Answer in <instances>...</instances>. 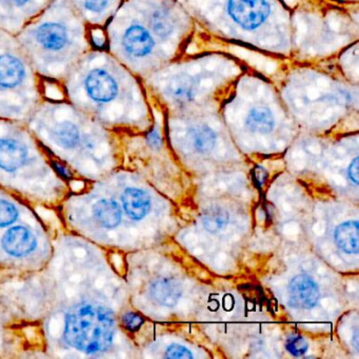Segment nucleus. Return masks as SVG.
I'll list each match as a JSON object with an SVG mask.
<instances>
[{
	"instance_id": "1",
	"label": "nucleus",
	"mask_w": 359,
	"mask_h": 359,
	"mask_svg": "<svg viewBox=\"0 0 359 359\" xmlns=\"http://www.w3.org/2000/svg\"><path fill=\"white\" fill-rule=\"evenodd\" d=\"M171 0H126L106 26L108 51L140 81L161 70V45L174 43L186 24Z\"/></svg>"
},
{
	"instance_id": "2",
	"label": "nucleus",
	"mask_w": 359,
	"mask_h": 359,
	"mask_svg": "<svg viewBox=\"0 0 359 359\" xmlns=\"http://www.w3.org/2000/svg\"><path fill=\"white\" fill-rule=\"evenodd\" d=\"M60 87L75 108L102 119L132 114L146 98L142 81L108 50H90Z\"/></svg>"
},
{
	"instance_id": "3",
	"label": "nucleus",
	"mask_w": 359,
	"mask_h": 359,
	"mask_svg": "<svg viewBox=\"0 0 359 359\" xmlns=\"http://www.w3.org/2000/svg\"><path fill=\"white\" fill-rule=\"evenodd\" d=\"M16 37L37 74L57 86L81 58L93 49L89 26L70 0H51Z\"/></svg>"
},
{
	"instance_id": "4",
	"label": "nucleus",
	"mask_w": 359,
	"mask_h": 359,
	"mask_svg": "<svg viewBox=\"0 0 359 359\" xmlns=\"http://www.w3.org/2000/svg\"><path fill=\"white\" fill-rule=\"evenodd\" d=\"M45 97V81L18 37L0 29V117L31 116Z\"/></svg>"
},
{
	"instance_id": "5",
	"label": "nucleus",
	"mask_w": 359,
	"mask_h": 359,
	"mask_svg": "<svg viewBox=\"0 0 359 359\" xmlns=\"http://www.w3.org/2000/svg\"><path fill=\"white\" fill-rule=\"evenodd\" d=\"M114 332L113 313L100 304H79L67 313L65 339L88 354L107 350Z\"/></svg>"
},
{
	"instance_id": "6",
	"label": "nucleus",
	"mask_w": 359,
	"mask_h": 359,
	"mask_svg": "<svg viewBox=\"0 0 359 359\" xmlns=\"http://www.w3.org/2000/svg\"><path fill=\"white\" fill-rule=\"evenodd\" d=\"M222 12L232 27L247 34H256L266 28L272 18L271 0H224Z\"/></svg>"
},
{
	"instance_id": "7",
	"label": "nucleus",
	"mask_w": 359,
	"mask_h": 359,
	"mask_svg": "<svg viewBox=\"0 0 359 359\" xmlns=\"http://www.w3.org/2000/svg\"><path fill=\"white\" fill-rule=\"evenodd\" d=\"M51 0H0V29L20 33L49 5Z\"/></svg>"
},
{
	"instance_id": "8",
	"label": "nucleus",
	"mask_w": 359,
	"mask_h": 359,
	"mask_svg": "<svg viewBox=\"0 0 359 359\" xmlns=\"http://www.w3.org/2000/svg\"><path fill=\"white\" fill-rule=\"evenodd\" d=\"M74 9L89 27L106 28L123 0H70Z\"/></svg>"
},
{
	"instance_id": "9",
	"label": "nucleus",
	"mask_w": 359,
	"mask_h": 359,
	"mask_svg": "<svg viewBox=\"0 0 359 359\" xmlns=\"http://www.w3.org/2000/svg\"><path fill=\"white\" fill-rule=\"evenodd\" d=\"M287 295L290 306L297 310H309L318 302V285L309 275H296L287 285Z\"/></svg>"
},
{
	"instance_id": "10",
	"label": "nucleus",
	"mask_w": 359,
	"mask_h": 359,
	"mask_svg": "<svg viewBox=\"0 0 359 359\" xmlns=\"http://www.w3.org/2000/svg\"><path fill=\"white\" fill-rule=\"evenodd\" d=\"M28 157L26 144L16 137H0V168L14 171L24 165Z\"/></svg>"
},
{
	"instance_id": "11",
	"label": "nucleus",
	"mask_w": 359,
	"mask_h": 359,
	"mask_svg": "<svg viewBox=\"0 0 359 359\" xmlns=\"http://www.w3.org/2000/svg\"><path fill=\"white\" fill-rule=\"evenodd\" d=\"M37 241L32 231L25 226L10 229L3 238V247L12 256H25L36 248Z\"/></svg>"
},
{
	"instance_id": "12",
	"label": "nucleus",
	"mask_w": 359,
	"mask_h": 359,
	"mask_svg": "<svg viewBox=\"0 0 359 359\" xmlns=\"http://www.w3.org/2000/svg\"><path fill=\"white\" fill-rule=\"evenodd\" d=\"M245 125L253 133H271L275 127L274 113L264 102L252 104L245 115Z\"/></svg>"
},
{
	"instance_id": "13",
	"label": "nucleus",
	"mask_w": 359,
	"mask_h": 359,
	"mask_svg": "<svg viewBox=\"0 0 359 359\" xmlns=\"http://www.w3.org/2000/svg\"><path fill=\"white\" fill-rule=\"evenodd\" d=\"M121 199H123V209L131 219H142L150 211V195L142 189H126Z\"/></svg>"
},
{
	"instance_id": "14",
	"label": "nucleus",
	"mask_w": 359,
	"mask_h": 359,
	"mask_svg": "<svg viewBox=\"0 0 359 359\" xmlns=\"http://www.w3.org/2000/svg\"><path fill=\"white\" fill-rule=\"evenodd\" d=\"M151 296L155 302L165 306H174L182 295L180 283L171 278H158L150 287Z\"/></svg>"
},
{
	"instance_id": "15",
	"label": "nucleus",
	"mask_w": 359,
	"mask_h": 359,
	"mask_svg": "<svg viewBox=\"0 0 359 359\" xmlns=\"http://www.w3.org/2000/svg\"><path fill=\"white\" fill-rule=\"evenodd\" d=\"M359 224L357 220L342 222L334 232L336 245L348 254L358 253Z\"/></svg>"
},
{
	"instance_id": "16",
	"label": "nucleus",
	"mask_w": 359,
	"mask_h": 359,
	"mask_svg": "<svg viewBox=\"0 0 359 359\" xmlns=\"http://www.w3.org/2000/svg\"><path fill=\"white\" fill-rule=\"evenodd\" d=\"M94 216L104 228L112 229L118 226L121 220V209L112 199H102L94 205Z\"/></svg>"
},
{
	"instance_id": "17",
	"label": "nucleus",
	"mask_w": 359,
	"mask_h": 359,
	"mask_svg": "<svg viewBox=\"0 0 359 359\" xmlns=\"http://www.w3.org/2000/svg\"><path fill=\"white\" fill-rule=\"evenodd\" d=\"M190 137L195 150L201 154L211 152L217 140L214 130L207 125L195 126L190 130Z\"/></svg>"
},
{
	"instance_id": "18",
	"label": "nucleus",
	"mask_w": 359,
	"mask_h": 359,
	"mask_svg": "<svg viewBox=\"0 0 359 359\" xmlns=\"http://www.w3.org/2000/svg\"><path fill=\"white\" fill-rule=\"evenodd\" d=\"M229 222V213L220 207H211L203 215V226L212 234L220 232Z\"/></svg>"
},
{
	"instance_id": "19",
	"label": "nucleus",
	"mask_w": 359,
	"mask_h": 359,
	"mask_svg": "<svg viewBox=\"0 0 359 359\" xmlns=\"http://www.w3.org/2000/svg\"><path fill=\"white\" fill-rule=\"evenodd\" d=\"M285 348L293 356L300 357L306 354L309 348L308 342L300 334H290L285 340Z\"/></svg>"
},
{
	"instance_id": "20",
	"label": "nucleus",
	"mask_w": 359,
	"mask_h": 359,
	"mask_svg": "<svg viewBox=\"0 0 359 359\" xmlns=\"http://www.w3.org/2000/svg\"><path fill=\"white\" fill-rule=\"evenodd\" d=\"M18 217L15 205L9 201H0V226H7L13 224Z\"/></svg>"
},
{
	"instance_id": "21",
	"label": "nucleus",
	"mask_w": 359,
	"mask_h": 359,
	"mask_svg": "<svg viewBox=\"0 0 359 359\" xmlns=\"http://www.w3.org/2000/svg\"><path fill=\"white\" fill-rule=\"evenodd\" d=\"M165 357L168 359H192L193 354L186 346H182V344H173L168 346Z\"/></svg>"
},
{
	"instance_id": "22",
	"label": "nucleus",
	"mask_w": 359,
	"mask_h": 359,
	"mask_svg": "<svg viewBox=\"0 0 359 359\" xmlns=\"http://www.w3.org/2000/svg\"><path fill=\"white\" fill-rule=\"evenodd\" d=\"M144 319L140 314L136 313L129 312L126 313L123 316V323L126 329L129 330L130 332H136L140 329L144 325Z\"/></svg>"
},
{
	"instance_id": "23",
	"label": "nucleus",
	"mask_w": 359,
	"mask_h": 359,
	"mask_svg": "<svg viewBox=\"0 0 359 359\" xmlns=\"http://www.w3.org/2000/svg\"><path fill=\"white\" fill-rule=\"evenodd\" d=\"M358 157H355V158L353 159L352 163L348 165V178H350L351 182H352L355 186H358Z\"/></svg>"
},
{
	"instance_id": "24",
	"label": "nucleus",
	"mask_w": 359,
	"mask_h": 359,
	"mask_svg": "<svg viewBox=\"0 0 359 359\" xmlns=\"http://www.w3.org/2000/svg\"><path fill=\"white\" fill-rule=\"evenodd\" d=\"M149 144L153 148H159L161 144V134H159L158 130L154 129L152 131L149 132L148 136H147Z\"/></svg>"
},
{
	"instance_id": "25",
	"label": "nucleus",
	"mask_w": 359,
	"mask_h": 359,
	"mask_svg": "<svg viewBox=\"0 0 359 359\" xmlns=\"http://www.w3.org/2000/svg\"><path fill=\"white\" fill-rule=\"evenodd\" d=\"M254 177H255V182H257L259 186H262V184L266 182V178H268V173H266L264 168L257 167L255 171H254Z\"/></svg>"
},
{
	"instance_id": "26",
	"label": "nucleus",
	"mask_w": 359,
	"mask_h": 359,
	"mask_svg": "<svg viewBox=\"0 0 359 359\" xmlns=\"http://www.w3.org/2000/svg\"><path fill=\"white\" fill-rule=\"evenodd\" d=\"M54 165V168H55L56 171L58 172V173L60 174V175L62 176L64 178H70L71 177V173L70 171H69L67 168H65L64 165H60V163H52Z\"/></svg>"
},
{
	"instance_id": "27",
	"label": "nucleus",
	"mask_w": 359,
	"mask_h": 359,
	"mask_svg": "<svg viewBox=\"0 0 359 359\" xmlns=\"http://www.w3.org/2000/svg\"><path fill=\"white\" fill-rule=\"evenodd\" d=\"M354 340L355 348H356V350H358V342H357V333H355Z\"/></svg>"
}]
</instances>
